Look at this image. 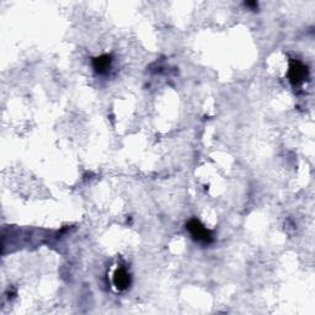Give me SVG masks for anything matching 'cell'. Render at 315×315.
I'll list each match as a JSON object with an SVG mask.
<instances>
[{
  "mask_svg": "<svg viewBox=\"0 0 315 315\" xmlns=\"http://www.w3.org/2000/svg\"><path fill=\"white\" fill-rule=\"evenodd\" d=\"M187 229L190 231V234L192 235V238L197 242L203 243V244H210L213 240V237H212V233L208 230L205 225L201 224V222L197 219H192L188 222Z\"/></svg>",
  "mask_w": 315,
  "mask_h": 315,
  "instance_id": "6da1fadb",
  "label": "cell"
},
{
  "mask_svg": "<svg viewBox=\"0 0 315 315\" xmlns=\"http://www.w3.org/2000/svg\"><path fill=\"white\" fill-rule=\"evenodd\" d=\"M288 76L289 80H291L294 85H298L302 82H304L306 76H308V69H306V67H304L300 62L292 61L291 67H289Z\"/></svg>",
  "mask_w": 315,
  "mask_h": 315,
  "instance_id": "7a4b0ae2",
  "label": "cell"
},
{
  "mask_svg": "<svg viewBox=\"0 0 315 315\" xmlns=\"http://www.w3.org/2000/svg\"><path fill=\"white\" fill-rule=\"evenodd\" d=\"M111 63H112V58L108 54H104V56L97 57L93 61V67L96 73L99 74H106L108 73L111 68Z\"/></svg>",
  "mask_w": 315,
  "mask_h": 315,
  "instance_id": "3957f363",
  "label": "cell"
},
{
  "mask_svg": "<svg viewBox=\"0 0 315 315\" xmlns=\"http://www.w3.org/2000/svg\"><path fill=\"white\" fill-rule=\"evenodd\" d=\"M113 282L114 286L119 289H126L130 287L131 277L125 268H119V270L114 272Z\"/></svg>",
  "mask_w": 315,
  "mask_h": 315,
  "instance_id": "277c9868",
  "label": "cell"
}]
</instances>
